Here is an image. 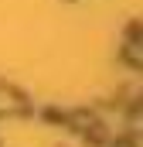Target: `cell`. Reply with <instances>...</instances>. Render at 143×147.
Returning <instances> with one entry per match:
<instances>
[{
  "label": "cell",
  "mask_w": 143,
  "mask_h": 147,
  "mask_svg": "<svg viewBox=\"0 0 143 147\" xmlns=\"http://www.w3.org/2000/svg\"><path fill=\"white\" fill-rule=\"evenodd\" d=\"M116 147H136V144H133V140H119Z\"/></svg>",
  "instance_id": "6da1fadb"
}]
</instances>
